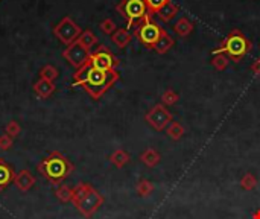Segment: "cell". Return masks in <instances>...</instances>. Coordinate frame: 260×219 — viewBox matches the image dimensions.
Instances as JSON below:
<instances>
[{"mask_svg": "<svg viewBox=\"0 0 260 219\" xmlns=\"http://www.w3.org/2000/svg\"><path fill=\"white\" fill-rule=\"evenodd\" d=\"M81 34H83L81 28L76 25V22L72 17H64L61 22L53 28V35L66 46H70L75 42H78Z\"/></svg>", "mask_w": 260, "mask_h": 219, "instance_id": "obj_6", "label": "cell"}, {"mask_svg": "<svg viewBox=\"0 0 260 219\" xmlns=\"http://www.w3.org/2000/svg\"><path fill=\"white\" fill-rule=\"evenodd\" d=\"M251 72H253L256 76H260V58L256 59V61L251 64Z\"/></svg>", "mask_w": 260, "mask_h": 219, "instance_id": "obj_33", "label": "cell"}, {"mask_svg": "<svg viewBox=\"0 0 260 219\" xmlns=\"http://www.w3.org/2000/svg\"><path fill=\"white\" fill-rule=\"evenodd\" d=\"M162 31H163V28L160 26L155 20H152L151 15H148L143 22L134 29V37L142 44H145L146 47L152 49L154 44L157 43L158 37L162 35Z\"/></svg>", "mask_w": 260, "mask_h": 219, "instance_id": "obj_5", "label": "cell"}, {"mask_svg": "<svg viewBox=\"0 0 260 219\" xmlns=\"http://www.w3.org/2000/svg\"><path fill=\"white\" fill-rule=\"evenodd\" d=\"M99 28H101V31H102L104 34H107V35H113V34L117 31V26H116V23L113 22L111 18L102 20L101 25H99Z\"/></svg>", "mask_w": 260, "mask_h": 219, "instance_id": "obj_30", "label": "cell"}, {"mask_svg": "<svg viewBox=\"0 0 260 219\" xmlns=\"http://www.w3.org/2000/svg\"><path fill=\"white\" fill-rule=\"evenodd\" d=\"M131 160V155L125 151V149H116L111 155H110V162L116 166V168H124L125 165H128Z\"/></svg>", "mask_w": 260, "mask_h": 219, "instance_id": "obj_18", "label": "cell"}, {"mask_svg": "<svg viewBox=\"0 0 260 219\" xmlns=\"http://www.w3.org/2000/svg\"><path fill=\"white\" fill-rule=\"evenodd\" d=\"M193 31V23L190 22V20L187 17H181L178 20V22L173 25V32L181 37V38H186L187 35H190Z\"/></svg>", "mask_w": 260, "mask_h": 219, "instance_id": "obj_17", "label": "cell"}, {"mask_svg": "<svg viewBox=\"0 0 260 219\" xmlns=\"http://www.w3.org/2000/svg\"><path fill=\"white\" fill-rule=\"evenodd\" d=\"M256 186H257V178L254 174L248 172L241 178V187L244 190H253V189H256Z\"/></svg>", "mask_w": 260, "mask_h": 219, "instance_id": "obj_28", "label": "cell"}, {"mask_svg": "<svg viewBox=\"0 0 260 219\" xmlns=\"http://www.w3.org/2000/svg\"><path fill=\"white\" fill-rule=\"evenodd\" d=\"M15 174L12 171V168L3 160L0 158V190L6 189L11 183H14Z\"/></svg>", "mask_w": 260, "mask_h": 219, "instance_id": "obj_14", "label": "cell"}, {"mask_svg": "<svg viewBox=\"0 0 260 219\" xmlns=\"http://www.w3.org/2000/svg\"><path fill=\"white\" fill-rule=\"evenodd\" d=\"M178 11H179V8L175 3L169 2V3H166L162 9L157 12V15H158V18L162 20L163 23H168V22H171V20L178 14Z\"/></svg>", "mask_w": 260, "mask_h": 219, "instance_id": "obj_19", "label": "cell"}, {"mask_svg": "<svg viewBox=\"0 0 260 219\" xmlns=\"http://www.w3.org/2000/svg\"><path fill=\"white\" fill-rule=\"evenodd\" d=\"M20 131H22V128H20V125H18L15 121L8 122V125L5 127V134H8V135L12 137V138L18 137V135H20Z\"/></svg>", "mask_w": 260, "mask_h": 219, "instance_id": "obj_31", "label": "cell"}, {"mask_svg": "<svg viewBox=\"0 0 260 219\" xmlns=\"http://www.w3.org/2000/svg\"><path fill=\"white\" fill-rule=\"evenodd\" d=\"M166 134L172 138V140L178 142V140H181V137L184 135V127L179 124V122H171L169 127L166 128Z\"/></svg>", "mask_w": 260, "mask_h": 219, "instance_id": "obj_21", "label": "cell"}, {"mask_svg": "<svg viewBox=\"0 0 260 219\" xmlns=\"http://www.w3.org/2000/svg\"><path fill=\"white\" fill-rule=\"evenodd\" d=\"M34 91L40 99H47L53 94L55 91V84L52 81H47V79L40 78L38 81L34 84Z\"/></svg>", "mask_w": 260, "mask_h": 219, "instance_id": "obj_13", "label": "cell"}, {"mask_svg": "<svg viewBox=\"0 0 260 219\" xmlns=\"http://www.w3.org/2000/svg\"><path fill=\"white\" fill-rule=\"evenodd\" d=\"M253 219H260V210H256V212H254Z\"/></svg>", "mask_w": 260, "mask_h": 219, "instance_id": "obj_34", "label": "cell"}, {"mask_svg": "<svg viewBox=\"0 0 260 219\" xmlns=\"http://www.w3.org/2000/svg\"><path fill=\"white\" fill-rule=\"evenodd\" d=\"M132 40V35L130 34L128 29L125 28H117V31L111 35V42L119 47V49H124L127 47Z\"/></svg>", "mask_w": 260, "mask_h": 219, "instance_id": "obj_15", "label": "cell"}, {"mask_svg": "<svg viewBox=\"0 0 260 219\" xmlns=\"http://www.w3.org/2000/svg\"><path fill=\"white\" fill-rule=\"evenodd\" d=\"M12 143H14V138L9 137L8 134L0 135V151H8V149H11Z\"/></svg>", "mask_w": 260, "mask_h": 219, "instance_id": "obj_32", "label": "cell"}, {"mask_svg": "<svg viewBox=\"0 0 260 219\" xmlns=\"http://www.w3.org/2000/svg\"><path fill=\"white\" fill-rule=\"evenodd\" d=\"M169 2H171V0H145L146 8H148V14L152 17L154 14H157L160 9H162Z\"/></svg>", "mask_w": 260, "mask_h": 219, "instance_id": "obj_27", "label": "cell"}, {"mask_svg": "<svg viewBox=\"0 0 260 219\" xmlns=\"http://www.w3.org/2000/svg\"><path fill=\"white\" fill-rule=\"evenodd\" d=\"M63 58L66 61L73 66L76 70L81 69L83 66H86L90 59V50L86 49L84 46H81L78 42H75L73 44L67 46L64 50H63Z\"/></svg>", "mask_w": 260, "mask_h": 219, "instance_id": "obj_10", "label": "cell"}, {"mask_svg": "<svg viewBox=\"0 0 260 219\" xmlns=\"http://www.w3.org/2000/svg\"><path fill=\"white\" fill-rule=\"evenodd\" d=\"M160 160H162V155L154 148H146L142 154H140V162L148 168H155Z\"/></svg>", "mask_w": 260, "mask_h": 219, "instance_id": "obj_16", "label": "cell"}, {"mask_svg": "<svg viewBox=\"0 0 260 219\" xmlns=\"http://www.w3.org/2000/svg\"><path fill=\"white\" fill-rule=\"evenodd\" d=\"M73 169L75 166L72 165V162L59 151H52L38 163V172L53 186H59L64 180H67Z\"/></svg>", "mask_w": 260, "mask_h": 219, "instance_id": "obj_2", "label": "cell"}, {"mask_svg": "<svg viewBox=\"0 0 260 219\" xmlns=\"http://www.w3.org/2000/svg\"><path fill=\"white\" fill-rule=\"evenodd\" d=\"M230 64V58L225 53H215L213 59H212V66L217 70V72H222L228 67Z\"/></svg>", "mask_w": 260, "mask_h": 219, "instance_id": "obj_24", "label": "cell"}, {"mask_svg": "<svg viewBox=\"0 0 260 219\" xmlns=\"http://www.w3.org/2000/svg\"><path fill=\"white\" fill-rule=\"evenodd\" d=\"M253 44L250 40L245 37V34L239 29H233L224 40L221 46L213 50L215 53H225L233 61H241V59L250 53Z\"/></svg>", "mask_w": 260, "mask_h": 219, "instance_id": "obj_3", "label": "cell"}, {"mask_svg": "<svg viewBox=\"0 0 260 219\" xmlns=\"http://www.w3.org/2000/svg\"><path fill=\"white\" fill-rule=\"evenodd\" d=\"M14 184L18 190L22 192H28L32 189V186L35 184V178L34 175L28 171V169H23L22 172L15 174V178H14Z\"/></svg>", "mask_w": 260, "mask_h": 219, "instance_id": "obj_11", "label": "cell"}, {"mask_svg": "<svg viewBox=\"0 0 260 219\" xmlns=\"http://www.w3.org/2000/svg\"><path fill=\"white\" fill-rule=\"evenodd\" d=\"M145 121L155 131H163L172 122V113L163 104H157L146 113Z\"/></svg>", "mask_w": 260, "mask_h": 219, "instance_id": "obj_8", "label": "cell"}, {"mask_svg": "<svg viewBox=\"0 0 260 219\" xmlns=\"http://www.w3.org/2000/svg\"><path fill=\"white\" fill-rule=\"evenodd\" d=\"M58 75H59V73H58L56 67L52 66V64H46V66L42 67V70H40V78L47 79V81H52V83L58 78Z\"/></svg>", "mask_w": 260, "mask_h": 219, "instance_id": "obj_26", "label": "cell"}, {"mask_svg": "<svg viewBox=\"0 0 260 219\" xmlns=\"http://www.w3.org/2000/svg\"><path fill=\"white\" fill-rule=\"evenodd\" d=\"M102 204H104V196L93 187L84 198H81V200L75 204V207L84 218H91Z\"/></svg>", "mask_w": 260, "mask_h": 219, "instance_id": "obj_9", "label": "cell"}, {"mask_svg": "<svg viewBox=\"0 0 260 219\" xmlns=\"http://www.w3.org/2000/svg\"><path fill=\"white\" fill-rule=\"evenodd\" d=\"M78 43L81 44V46H84L86 49H91L96 43H97V37L90 31V29H86V31H83V34L79 35V38H78Z\"/></svg>", "mask_w": 260, "mask_h": 219, "instance_id": "obj_20", "label": "cell"}, {"mask_svg": "<svg viewBox=\"0 0 260 219\" xmlns=\"http://www.w3.org/2000/svg\"><path fill=\"white\" fill-rule=\"evenodd\" d=\"M135 190H137V195H138V196L148 198V196L154 192V184H152L149 180H146V178H143V180H140V181L137 183Z\"/></svg>", "mask_w": 260, "mask_h": 219, "instance_id": "obj_25", "label": "cell"}, {"mask_svg": "<svg viewBox=\"0 0 260 219\" xmlns=\"http://www.w3.org/2000/svg\"><path fill=\"white\" fill-rule=\"evenodd\" d=\"M179 99V94L176 91H173L172 88H168L166 91H163L162 94V102L163 105H175Z\"/></svg>", "mask_w": 260, "mask_h": 219, "instance_id": "obj_29", "label": "cell"}, {"mask_svg": "<svg viewBox=\"0 0 260 219\" xmlns=\"http://www.w3.org/2000/svg\"><path fill=\"white\" fill-rule=\"evenodd\" d=\"M119 78L121 76L117 70H101L88 61L73 75V87H83L94 101H97L119 81Z\"/></svg>", "mask_w": 260, "mask_h": 219, "instance_id": "obj_1", "label": "cell"}, {"mask_svg": "<svg viewBox=\"0 0 260 219\" xmlns=\"http://www.w3.org/2000/svg\"><path fill=\"white\" fill-rule=\"evenodd\" d=\"M72 195H73V189H70L66 184H59L55 190V196L58 198V201L61 203H72Z\"/></svg>", "mask_w": 260, "mask_h": 219, "instance_id": "obj_23", "label": "cell"}, {"mask_svg": "<svg viewBox=\"0 0 260 219\" xmlns=\"http://www.w3.org/2000/svg\"><path fill=\"white\" fill-rule=\"evenodd\" d=\"M116 11L127 20L130 29H135L149 15L145 0H121Z\"/></svg>", "mask_w": 260, "mask_h": 219, "instance_id": "obj_4", "label": "cell"}, {"mask_svg": "<svg viewBox=\"0 0 260 219\" xmlns=\"http://www.w3.org/2000/svg\"><path fill=\"white\" fill-rule=\"evenodd\" d=\"M93 189V186L91 184H88V183H79V184H76L75 187H73V195H72V203L73 204H76L81 198H84L90 190Z\"/></svg>", "mask_w": 260, "mask_h": 219, "instance_id": "obj_22", "label": "cell"}, {"mask_svg": "<svg viewBox=\"0 0 260 219\" xmlns=\"http://www.w3.org/2000/svg\"><path fill=\"white\" fill-rule=\"evenodd\" d=\"M173 44H175L173 38L168 34L166 29H163V31H162V35L158 37L157 43L154 44L152 49H154L157 53H160V55H165V53H168V52L173 47Z\"/></svg>", "mask_w": 260, "mask_h": 219, "instance_id": "obj_12", "label": "cell"}, {"mask_svg": "<svg viewBox=\"0 0 260 219\" xmlns=\"http://www.w3.org/2000/svg\"><path fill=\"white\" fill-rule=\"evenodd\" d=\"M88 61H90L91 66L101 69V70H116V67L119 66L117 56L104 44L97 46V49L90 52Z\"/></svg>", "mask_w": 260, "mask_h": 219, "instance_id": "obj_7", "label": "cell"}]
</instances>
